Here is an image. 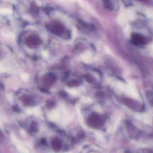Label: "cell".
I'll list each match as a JSON object with an SVG mask.
<instances>
[{"label":"cell","instance_id":"cell-1","mask_svg":"<svg viewBox=\"0 0 153 153\" xmlns=\"http://www.w3.org/2000/svg\"><path fill=\"white\" fill-rule=\"evenodd\" d=\"M131 37L132 42L136 45H145L147 43L146 38L140 34L134 33L131 35Z\"/></svg>","mask_w":153,"mask_h":153},{"label":"cell","instance_id":"cell-2","mask_svg":"<svg viewBox=\"0 0 153 153\" xmlns=\"http://www.w3.org/2000/svg\"><path fill=\"white\" fill-rule=\"evenodd\" d=\"M105 7L109 10H112L114 8L112 3L110 1V0H104V1Z\"/></svg>","mask_w":153,"mask_h":153},{"label":"cell","instance_id":"cell-3","mask_svg":"<svg viewBox=\"0 0 153 153\" xmlns=\"http://www.w3.org/2000/svg\"><path fill=\"white\" fill-rule=\"evenodd\" d=\"M0 12L2 15H10L12 13V10H11L8 8H5L1 9Z\"/></svg>","mask_w":153,"mask_h":153},{"label":"cell","instance_id":"cell-4","mask_svg":"<svg viewBox=\"0 0 153 153\" xmlns=\"http://www.w3.org/2000/svg\"><path fill=\"white\" fill-rule=\"evenodd\" d=\"M139 1H142V2H147L149 0H137Z\"/></svg>","mask_w":153,"mask_h":153}]
</instances>
